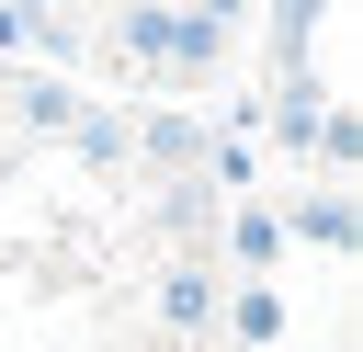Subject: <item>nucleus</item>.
<instances>
[{
  "label": "nucleus",
  "mask_w": 363,
  "mask_h": 352,
  "mask_svg": "<svg viewBox=\"0 0 363 352\" xmlns=\"http://www.w3.org/2000/svg\"><path fill=\"white\" fill-rule=\"evenodd\" d=\"M125 45H136V57H182V68H204V57L227 45V23H216V11H193V23H182V11H125Z\"/></svg>",
  "instance_id": "nucleus-1"
},
{
  "label": "nucleus",
  "mask_w": 363,
  "mask_h": 352,
  "mask_svg": "<svg viewBox=\"0 0 363 352\" xmlns=\"http://www.w3.org/2000/svg\"><path fill=\"white\" fill-rule=\"evenodd\" d=\"M159 307H170V329H204V318H216V273H193V261H182V273L159 284Z\"/></svg>",
  "instance_id": "nucleus-2"
},
{
  "label": "nucleus",
  "mask_w": 363,
  "mask_h": 352,
  "mask_svg": "<svg viewBox=\"0 0 363 352\" xmlns=\"http://www.w3.org/2000/svg\"><path fill=\"white\" fill-rule=\"evenodd\" d=\"M295 227H306V238H329V250H340V238H352V204H295Z\"/></svg>",
  "instance_id": "nucleus-3"
}]
</instances>
